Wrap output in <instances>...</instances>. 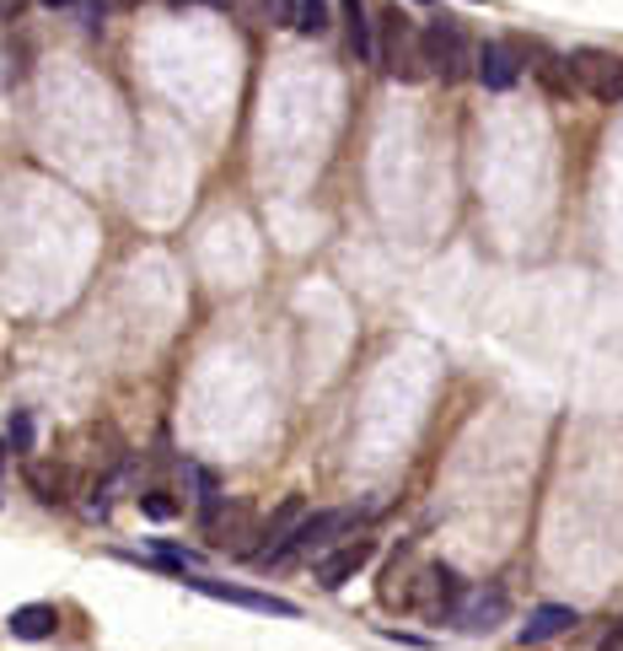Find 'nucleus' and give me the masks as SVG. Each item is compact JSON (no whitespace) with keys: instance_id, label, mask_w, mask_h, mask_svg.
<instances>
[{"instance_id":"nucleus-1","label":"nucleus","mask_w":623,"mask_h":651,"mask_svg":"<svg viewBox=\"0 0 623 651\" xmlns=\"http://www.w3.org/2000/svg\"><path fill=\"white\" fill-rule=\"evenodd\" d=\"M462 597H468L462 571H451V566L431 560V566H420V571H414V582L398 586V597H392V603H403L409 614H420V619H431V625H446V619H457Z\"/></svg>"},{"instance_id":"nucleus-2","label":"nucleus","mask_w":623,"mask_h":651,"mask_svg":"<svg viewBox=\"0 0 623 651\" xmlns=\"http://www.w3.org/2000/svg\"><path fill=\"white\" fill-rule=\"evenodd\" d=\"M376 70L392 81H420L425 75V55H420V27L409 11L387 5L376 16Z\"/></svg>"},{"instance_id":"nucleus-3","label":"nucleus","mask_w":623,"mask_h":651,"mask_svg":"<svg viewBox=\"0 0 623 651\" xmlns=\"http://www.w3.org/2000/svg\"><path fill=\"white\" fill-rule=\"evenodd\" d=\"M355 527H361V512H355V507H322V512H307V518L296 522V533L285 538V549H280V555H274L269 566L317 560V555H328L333 544L355 538Z\"/></svg>"},{"instance_id":"nucleus-4","label":"nucleus","mask_w":623,"mask_h":651,"mask_svg":"<svg viewBox=\"0 0 623 651\" xmlns=\"http://www.w3.org/2000/svg\"><path fill=\"white\" fill-rule=\"evenodd\" d=\"M420 55H425V75H436L446 86L473 75V44H468V33L451 16H440V22H431L420 33Z\"/></svg>"},{"instance_id":"nucleus-5","label":"nucleus","mask_w":623,"mask_h":651,"mask_svg":"<svg viewBox=\"0 0 623 651\" xmlns=\"http://www.w3.org/2000/svg\"><path fill=\"white\" fill-rule=\"evenodd\" d=\"M569 70H575V86H580L586 97H597V103H623V55L586 44V49L569 55Z\"/></svg>"},{"instance_id":"nucleus-6","label":"nucleus","mask_w":623,"mask_h":651,"mask_svg":"<svg viewBox=\"0 0 623 651\" xmlns=\"http://www.w3.org/2000/svg\"><path fill=\"white\" fill-rule=\"evenodd\" d=\"M184 586L204 592V597H215V603H237V608H252V614H274V619H296V614H302L291 597L252 592V586H232V582H210V577H199V571H184Z\"/></svg>"},{"instance_id":"nucleus-7","label":"nucleus","mask_w":623,"mask_h":651,"mask_svg":"<svg viewBox=\"0 0 623 651\" xmlns=\"http://www.w3.org/2000/svg\"><path fill=\"white\" fill-rule=\"evenodd\" d=\"M302 518H307V501H302V496H285L269 518L258 522V527H252V538H258V544H248L252 566H269V560L285 549V538L296 533V522H302Z\"/></svg>"},{"instance_id":"nucleus-8","label":"nucleus","mask_w":623,"mask_h":651,"mask_svg":"<svg viewBox=\"0 0 623 651\" xmlns=\"http://www.w3.org/2000/svg\"><path fill=\"white\" fill-rule=\"evenodd\" d=\"M372 555H376L372 538H344V544H333L328 555H317V586L339 592L350 577H361V571L372 566Z\"/></svg>"},{"instance_id":"nucleus-9","label":"nucleus","mask_w":623,"mask_h":651,"mask_svg":"<svg viewBox=\"0 0 623 651\" xmlns=\"http://www.w3.org/2000/svg\"><path fill=\"white\" fill-rule=\"evenodd\" d=\"M505 619H510L505 586H468V597H462V608H457V625H462L468 636H490Z\"/></svg>"},{"instance_id":"nucleus-10","label":"nucleus","mask_w":623,"mask_h":651,"mask_svg":"<svg viewBox=\"0 0 623 651\" xmlns=\"http://www.w3.org/2000/svg\"><path fill=\"white\" fill-rule=\"evenodd\" d=\"M521 55H516V44H499V38H484L479 49H473V75L490 86V92H510L516 81H521Z\"/></svg>"},{"instance_id":"nucleus-11","label":"nucleus","mask_w":623,"mask_h":651,"mask_svg":"<svg viewBox=\"0 0 623 651\" xmlns=\"http://www.w3.org/2000/svg\"><path fill=\"white\" fill-rule=\"evenodd\" d=\"M575 625H580V614H575L569 603H538V608L527 614V625L516 630V641H521V647H549V641L569 636Z\"/></svg>"},{"instance_id":"nucleus-12","label":"nucleus","mask_w":623,"mask_h":651,"mask_svg":"<svg viewBox=\"0 0 623 651\" xmlns=\"http://www.w3.org/2000/svg\"><path fill=\"white\" fill-rule=\"evenodd\" d=\"M5 630H11L16 641H49V636L60 630V608H55V603H22V608H11Z\"/></svg>"},{"instance_id":"nucleus-13","label":"nucleus","mask_w":623,"mask_h":651,"mask_svg":"<svg viewBox=\"0 0 623 651\" xmlns=\"http://www.w3.org/2000/svg\"><path fill=\"white\" fill-rule=\"evenodd\" d=\"M527 55H532L527 70L549 86V97H575V92H580V86H575V70H569V55H554V49H543V44H532Z\"/></svg>"},{"instance_id":"nucleus-14","label":"nucleus","mask_w":623,"mask_h":651,"mask_svg":"<svg viewBox=\"0 0 623 651\" xmlns=\"http://www.w3.org/2000/svg\"><path fill=\"white\" fill-rule=\"evenodd\" d=\"M210 538H215V549H237V555H243V549H248L243 538H252V501L237 496V501L226 507V518L210 522Z\"/></svg>"},{"instance_id":"nucleus-15","label":"nucleus","mask_w":623,"mask_h":651,"mask_svg":"<svg viewBox=\"0 0 623 651\" xmlns=\"http://www.w3.org/2000/svg\"><path fill=\"white\" fill-rule=\"evenodd\" d=\"M344 33H350V49L361 66H376V22L366 11V0H344Z\"/></svg>"},{"instance_id":"nucleus-16","label":"nucleus","mask_w":623,"mask_h":651,"mask_svg":"<svg viewBox=\"0 0 623 651\" xmlns=\"http://www.w3.org/2000/svg\"><path fill=\"white\" fill-rule=\"evenodd\" d=\"M27 490L55 507V501L70 496V468H60V463H27Z\"/></svg>"},{"instance_id":"nucleus-17","label":"nucleus","mask_w":623,"mask_h":651,"mask_svg":"<svg viewBox=\"0 0 623 651\" xmlns=\"http://www.w3.org/2000/svg\"><path fill=\"white\" fill-rule=\"evenodd\" d=\"M296 33H307V38L328 33V0H296Z\"/></svg>"},{"instance_id":"nucleus-18","label":"nucleus","mask_w":623,"mask_h":651,"mask_svg":"<svg viewBox=\"0 0 623 651\" xmlns=\"http://www.w3.org/2000/svg\"><path fill=\"white\" fill-rule=\"evenodd\" d=\"M140 512L151 522H167V518H178V501H167V490H145L140 496Z\"/></svg>"},{"instance_id":"nucleus-19","label":"nucleus","mask_w":623,"mask_h":651,"mask_svg":"<svg viewBox=\"0 0 623 651\" xmlns=\"http://www.w3.org/2000/svg\"><path fill=\"white\" fill-rule=\"evenodd\" d=\"M11 442H16L22 453H33V415H22V409L11 415Z\"/></svg>"},{"instance_id":"nucleus-20","label":"nucleus","mask_w":623,"mask_h":651,"mask_svg":"<svg viewBox=\"0 0 623 651\" xmlns=\"http://www.w3.org/2000/svg\"><path fill=\"white\" fill-rule=\"evenodd\" d=\"M274 27H296V0H263Z\"/></svg>"},{"instance_id":"nucleus-21","label":"nucleus","mask_w":623,"mask_h":651,"mask_svg":"<svg viewBox=\"0 0 623 651\" xmlns=\"http://www.w3.org/2000/svg\"><path fill=\"white\" fill-rule=\"evenodd\" d=\"M129 5H134V0H92V27H97L108 11H129Z\"/></svg>"},{"instance_id":"nucleus-22","label":"nucleus","mask_w":623,"mask_h":651,"mask_svg":"<svg viewBox=\"0 0 623 651\" xmlns=\"http://www.w3.org/2000/svg\"><path fill=\"white\" fill-rule=\"evenodd\" d=\"M597 651H623V614L613 619V630L602 636V647H597Z\"/></svg>"},{"instance_id":"nucleus-23","label":"nucleus","mask_w":623,"mask_h":651,"mask_svg":"<svg viewBox=\"0 0 623 651\" xmlns=\"http://www.w3.org/2000/svg\"><path fill=\"white\" fill-rule=\"evenodd\" d=\"M22 5H27V0H0V16H16Z\"/></svg>"},{"instance_id":"nucleus-24","label":"nucleus","mask_w":623,"mask_h":651,"mask_svg":"<svg viewBox=\"0 0 623 651\" xmlns=\"http://www.w3.org/2000/svg\"><path fill=\"white\" fill-rule=\"evenodd\" d=\"M44 5H55V11H64V5H70V0H44Z\"/></svg>"},{"instance_id":"nucleus-25","label":"nucleus","mask_w":623,"mask_h":651,"mask_svg":"<svg viewBox=\"0 0 623 651\" xmlns=\"http://www.w3.org/2000/svg\"><path fill=\"white\" fill-rule=\"evenodd\" d=\"M473 5H484V0H473Z\"/></svg>"}]
</instances>
